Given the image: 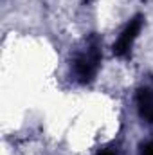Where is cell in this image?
Listing matches in <instances>:
<instances>
[{"mask_svg":"<svg viewBox=\"0 0 153 155\" xmlns=\"http://www.w3.org/2000/svg\"><path fill=\"white\" fill-rule=\"evenodd\" d=\"M97 155H117V150L114 146H106V148H101Z\"/></svg>","mask_w":153,"mask_h":155,"instance_id":"cell-5","label":"cell"},{"mask_svg":"<svg viewBox=\"0 0 153 155\" xmlns=\"http://www.w3.org/2000/svg\"><path fill=\"white\" fill-rule=\"evenodd\" d=\"M141 27H142V16H135V18L126 25V29L121 33L119 40L114 43V54L115 56H121V58H122V56H126V54L130 52V49H132L135 38H137L139 33H141Z\"/></svg>","mask_w":153,"mask_h":155,"instance_id":"cell-2","label":"cell"},{"mask_svg":"<svg viewBox=\"0 0 153 155\" xmlns=\"http://www.w3.org/2000/svg\"><path fill=\"white\" fill-rule=\"evenodd\" d=\"M139 114L144 121L153 124V88H141L137 94Z\"/></svg>","mask_w":153,"mask_h":155,"instance_id":"cell-3","label":"cell"},{"mask_svg":"<svg viewBox=\"0 0 153 155\" xmlns=\"http://www.w3.org/2000/svg\"><path fill=\"white\" fill-rule=\"evenodd\" d=\"M99 60H101V54H99L97 45H90L86 49V52L79 54L76 58L74 72H76V78L81 83H88L94 79L96 72H97V67H99Z\"/></svg>","mask_w":153,"mask_h":155,"instance_id":"cell-1","label":"cell"},{"mask_svg":"<svg viewBox=\"0 0 153 155\" xmlns=\"http://www.w3.org/2000/svg\"><path fill=\"white\" fill-rule=\"evenodd\" d=\"M141 155H153V141H148V143L142 146Z\"/></svg>","mask_w":153,"mask_h":155,"instance_id":"cell-4","label":"cell"}]
</instances>
